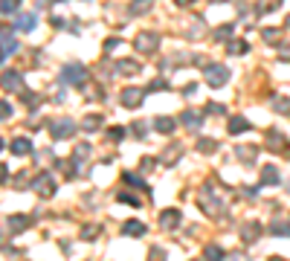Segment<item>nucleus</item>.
<instances>
[{"instance_id": "nucleus-1", "label": "nucleus", "mask_w": 290, "mask_h": 261, "mask_svg": "<svg viewBox=\"0 0 290 261\" xmlns=\"http://www.w3.org/2000/svg\"><path fill=\"white\" fill-rule=\"evenodd\" d=\"M215 195H218V186H215V183H203L200 192H197V203H200V209H203L209 218H218V215L224 212V200L215 197Z\"/></svg>"}, {"instance_id": "nucleus-2", "label": "nucleus", "mask_w": 290, "mask_h": 261, "mask_svg": "<svg viewBox=\"0 0 290 261\" xmlns=\"http://www.w3.org/2000/svg\"><path fill=\"white\" fill-rule=\"evenodd\" d=\"M133 47H136V52L151 55V52H157V47H160V35L157 32H139L133 38Z\"/></svg>"}, {"instance_id": "nucleus-3", "label": "nucleus", "mask_w": 290, "mask_h": 261, "mask_svg": "<svg viewBox=\"0 0 290 261\" xmlns=\"http://www.w3.org/2000/svg\"><path fill=\"white\" fill-rule=\"evenodd\" d=\"M61 81L64 84H76V87H81L84 81H87V70L81 64H67L64 70H61Z\"/></svg>"}, {"instance_id": "nucleus-4", "label": "nucleus", "mask_w": 290, "mask_h": 261, "mask_svg": "<svg viewBox=\"0 0 290 261\" xmlns=\"http://www.w3.org/2000/svg\"><path fill=\"white\" fill-rule=\"evenodd\" d=\"M203 73H206L209 87H221V84L229 81V70L224 64H209V67H203Z\"/></svg>"}, {"instance_id": "nucleus-5", "label": "nucleus", "mask_w": 290, "mask_h": 261, "mask_svg": "<svg viewBox=\"0 0 290 261\" xmlns=\"http://www.w3.org/2000/svg\"><path fill=\"white\" fill-rule=\"evenodd\" d=\"M32 186H35V192H38L41 197H53V195H55V189H58L50 171H41V174L35 177V183H32Z\"/></svg>"}, {"instance_id": "nucleus-6", "label": "nucleus", "mask_w": 290, "mask_h": 261, "mask_svg": "<svg viewBox=\"0 0 290 261\" xmlns=\"http://www.w3.org/2000/svg\"><path fill=\"white\" fill-rule=\"evenodd\" d=\"M0 87L9 90V93H21V90H24V76H21L18 70H6V73L0 76Z\"/></svg>"}, {"instance_id": "nucleus-7", "label": "nucleus", "mask_w": 290, "mask_h": 261, "mask_svg": "<svg viewBox=\"0 0 290 261\" xmlns=\"http://www.w3.org/2000/svg\"><path fill=\"white\" fill-rule=\"evenodd\" d=\"M142 99H145V90H142V87H125V90H122V96H119V102H122L125 107L133 110V107H139V104H142Z\"/></svg>"}, {"instance_id": "nucleus-8", "label": "nucleus", "mask_w": 290, "mask_h": 261, "mask_svg": "<svg viewBox=\"0 0 290 261\" xmlns=\"http://www.w3.org/2000/svg\"><path fill=\"white\" fill-rule=\"evenodd\" d=\"M50 128H53V136H55V139H70V136L76 133V122L64 116V119H55Z\"/></svg>"}, {"instance_id": "nucleus-9", "label": "nucleus", "mask_w": 290, "mask_h": 261, "mask_svg": "<svg viewBox=\"0 0 290 261\" xmlns=\"http://www.w3.org/2000/svg\"><path fill=\"white\" fill-rule=\"evenodd\" d=\"M15 50H18V41H15L12 29H9V26H0V52H3V55H12Z\"/></svg>"}, {"instance_id": "nucleus-10", "label": "nucleus", "mask_w": 290, "mask_h": 261, "mask_svg": "<svg viewBox=\"0 0 290 261\" xmlns=\"http://www.w3.org/2000/svg\"><path fill=\"white\" fill-rule=\"evenodd\" d=\"M267 148H270V151H288L290 142L282 130H270V133H267Z\"/></svg>"}, {"instance_id": "nucleus-11", "label": "nucleus", "mask_w": 290, "mask_h": 261, "mask_svg": "<svg viewBox=\"0 0 290 261\" xmlns=\"http://www.w3.org/2000/svg\"><path fill=\"white\" fill-rule=\"evenodd\" d=\"M180 218H183V215H180V209H165V212L160 215V227L162 229H177Z\"/></svg>"}, {"instance_id": "nucleus-12", "label": "nucleus", "mask_w": 290, "mask_h": 261, "mask_svg": "<svg viewBox=\"0 0 290 261\" xmlns=\"http://www.w3.org/2000/svg\"><path fill=\"white\" fill-rule=\"evenodd\" d=\"M35 12H24V15H18L15 18V29H21V32H32L35 29Z\"/></svg>"}, {"instance_id": "nucleus-13", "label": "nucleus", "mask_w": 290, "mask_h": 261, "mask_svg": "<svg viewBox=\"0 0 290 261\" xmlns=\"http://www.w3.org/2000/svg\"><path fill=\"white\" fill-rule=\"evenodd\" d=\"M258 238H261V227L258 224H244L241 227V241L244 244H256Z\"/></svg>"}, {"instance_id": "nucleus-14", "label": "nucleus", "mask_w": 290, "mask_h": 261, "mask_svg": "<svg viewBox=\"0 0 290 261\" xmlns=\"http://www.w3.org/2000/svg\"><path fill=\"white\" fill-rule=\"evenodd\" d=\"M29 224H32V218H26V215H12V218H9V229H12L15 235H18V232H26Z\"/></svg>"}, {"instance_id": "nucleus-15", "label": "nucleus", "mask_w": 290, "mask_h": 261, "mask_svg": "<svg viewBox=\"0 0 290 261\" xmlns=\"http://www.w3.org/2000/svg\"><path fill=\"white\" fill-rule=\"evenodd\" d=\"M142 67H139V61H133V58H122L119 64H116V73L119 76H136Z\"/></svg>"}, {"instance_id": "nucleus-16", "label": "nucleus", "mask_w": 290, "mask_h": 261, "mask_svg": "<svg viewBox=\"0 0 290 261\" xmlns=\"http://www.w3.org/2000/svg\"><path fill=\"white\" fill-rule=\"evenodd\" d=\"M180 122H183V125H186L189 130H197V128H200V122H203V116H200L197 110H183Z\"/></svg>"}, {"instance_id": "nucleus-17", "label": "nucleus", "mask_w": 290, "mask_h": 261, "mask_svg": "<svg viewBox=\"0 0 290 261\" xmlns=\"http://www.w3.org/2000/svg\"><path fill=\"white\" fill-rule=\"evenodd\" d=\"M151 6H154V0H131L128 3V15H145V12H151Z\"/></svg>"}, {"instance_id": "nucleus-18", "label": "nucleus", "mask_w": 290, "mask_h": 261, "mask_svg": "<svg viewBox=\"0 0 290 261\" xmlns=\"http://www.w3.org/2000/svg\"><path fill=\"white\" fill-rule=\"evenodd\" d=\"M279 168L276 165H267V168H261V183L264 186H279Z\"/></svg>"}, {"instance_id": "nucleus-19", "label": "nucleus", "mask_w": 290, "mask_h": 261, "mask_svg": "<svg viewBox=\"0 0 290 261\" xmlns=\"http://www.w3.org/2000/svg\"><path fill=\"white\" fill-rule=\"evenodd\" d=\"M226 130H229L232 136H238V133H244V130H250V122H247L244 116H232V119H229V125H226Z\"/></svg>"}, {"instance_id": "nucleus-20", "label": "nucleus", "mask_w": 290, "mask_h": 261, "mask_svg": "<svg viewBox=\"0 0 290 261\" xmlns=\"http://www.w3.org/2000/svg\"><path fill=\"white\" fill-rule=\"evenodd\" d=\"M9 148H12V154H29V151H32V142H29L26 136H18V139H12Z\"/></svg>"}, {"instance_id": "nucleus-21", "label": "nucleus", "mask_w": 290, "mask_h": 261, "mask_svg": "<svg viewBox=\"0 0 290 261\" xmlns=\"http://www.w3.org/2000/svg\"><path fill=\"white\" fill-rule=\"evenodd\" d=\"M102 122H105L102 113H90V116L81 119V130H96V128H102Z\"/></svg>"}, {"instance_id": "nucleus-22", "label": "nucleus", "mask_w": 290, "mask_h": 261, "mask_svg": "<svg viewBox=\"0 0 290 261\" xmlns=\"http://www.w3.org/2000/svg\"><path fill=\"white\" fill-rule=\"evenodd\" d=\"M122 232L131 235V238H142V235H145V224H139V221H128V224L122 227Z\"/></svg>"}, {"instance_id": "nucleus-23", "label": "nucleus", "mask_w": 290, "mask_h": 261, "mask_svg": "<svg viewBox=\"0 0 290 261\" xmlns=\"http://www.w3.org/2000/svg\"><path fill=\"white\" fill-rule=\"evenodd\" d=\"M226 253L221 250V247H215V244H209L206 250H203V261H224Z\"/></svg>"}, {"instance_id": "nucleus-24", "label": "nucleus", "mask_w": 290, "mask_h": 261, "mask_svg": "<svg viewBox=\"0 0 290 261\" xmlns=\"http://www.w3.org/2000/svg\"><path fill=\"white\" fill-rule=\"evenodd\" d=\"M154 128L160 130V133H171V130H174V119H171V116H157V119H154Z\"/></svg>"}, {"instance_id": "nucleus-25", "label": "nucleus", "mask_w": 290, "mask_h": 261, "mask_svg": "<svg viewBox=\"0 0 290 261\" xmlns=\"http://www.w3.org/2000/svg\"><path fill=\"white\" fill-rule=\"evenodd\" d=\"M250 44L247 41H229V55H247Z\"/></svg>"}, {"instance_id": "nucleus-26", "label": "nucleus", "mask_w": 290, "mask_h": 261, "mask_svg": "<svg viewBox=\"0 0 290 261\" xmlns=\"http://www.w3.org/2000/svg\"><path fill=\"white\" fill-rule=\"evenodd\" d=\"M215 148H218V142H215V139H209V136L197 139V151H203V154H212Z\"/></svg>"}, {"instance_id": "nucleus-27", "label": "nucleus", "mask_w": 290, "mask_h": 261, "mask_svg": "<svg viewBox=\"0 0 290 261\" xmlns=\"http://www.w3.org/2000/svg\"><path fill=\"white\" fill-rule=\"evenodd\" d=\"M122 183H128V186H133V189H145V180L142 177H136V174H122Z\"/></svg>"}, {"instance_id": "nucleus-28", "label": "nucleus", "mask_w": 290, "mask_h": 261, "mask_svg": "<svg viewBox=\"0 0 290 261\" xmlns=\"http://www.w3.org/2000/svg\"><path fill=\"white\" fill-rule=\"evenodd\" d=\"M18 9H21V0H0V15L18 12Z\"/></svg>"}, {"instance_id": "nucleus-29", "label": "nucleus", "mask_w": 290, "mask_h": 261, "mask_svg": "<svg viewBox=\"0 0 290 261\" xmlns=\"http://www.w3.org/2000/svg\"><path fill=\"white\" fill-rule=\"evenodd\" d=\"M90 151H93V148H90V145L84 142V145H79V148H76V154H73V160H76V163H81V160H87V157H90Z\"/></svg>"}, {"instance_id": "nucleus-30", "label": "nucleus", "mask_w": 290, "mask_h": 261, "mask_svg": "<svg viewBox=\"0 0 290 261\" xmlns=\"http://www.w3.org/2000/svg\"><path fill=\"white\" fill-rule=\"evenodd\" d=\"M273 107H276L279 113H290V99H282V96H276V99H273Z\"/></svg>"}, {"instance_id": "nucleus-31", "label": "nucleus", "mask_w": 290, "mask_h": 261, "mask_svg": "<svg viewBox=\"0 0 290 261\" xmlns=\"http://www.w3.org/2000/svg\"><path fill=\"white\" fill-rule=\"evenodd\" d=\"M270 232H273V235H279V238H288V235H290V224H273Z\"/></svg>"}, {"instance_id": "nucleus-32", "label": "nucleus", "mask_w": 290, "mask_h": 261, "mask_svg": "<svg viewBox=\"0 0 290 261\" xmlns=\"http://www.w3.org/2000/svg\"><path fill=\"white\" fill-rule=\"evenodd\" d=\"M235 154H238L244 163H253V157H256V148H250V145H247V148H238Z\"/></svg>"}, {"instance_id": "nucleus-33", "label": "nucleus", "mask_w": 290, "mask_h": 261, "mask_svg": "<svg viewBox=\"0 0 290 261\" xmlns=\"http://www.w3.org/2000/svg\"><path fill=\"white\" fill-rule=\"evenodd\" d=\"M119 203H128V206H139V197L131 195V192H119Z\"/></svg>"}, {"instance_id": "nucleus-34", "label": "nucleus", "mask_w": 290, "mask_h": 261, "mask_svg": "<svg viewBox=\"0 0 290 261\" xmlns=\"http://www.w3.org/2000/svg\"><path fill=\"white\" fill-rule=\"evenodd\" d=\"M229 38H232V26H221L215 32V41H229Z\"/></svg>"}, {"instance_id": "nucleus-35", "label": "nucleus", "mask_w": 290, "mask_h": 261, "mask_svg": "<svg viewBox=\"0 0 290 261\" xmlns=\"http://www.w3.org/2000/svg\"><path fill=\"white\" fill-rule=\"evenodd\" d=\"M125 133H128L125 128H110V130H107V136H110L113 142H119V139H125Z\"/></svg>"}, {"instance_id": "nucleus-36", "label": "nucleus", "mask_w": 290, "mask_h": 261, "mask_svg": "<svg viewBox=\"0 0 290 261\" xmlns=\"http://www.w3.org/2000/svg\"><path fill=\"white\" fill-rule=\"evenodd\" d=\"M264 41H279V38H282V29H264Z\"/></svg>"}, {"instance_id": "nucleus-37", "label": "nucleus", "mask_w": 290, "mask_h": 261, "mask_svg": "<svg viewBox=\"0 0 290 261\" xmlns=\"http://www.w3.org/2000/svg\"><path fill=\"white\" fill-rule=\"evenodd\" d=\"M206 113H226V107L218 104V102H209V104H206Z\"/></svg>"}, {"instance_id": "nucleus-38", "label": "nucleus", "mask_w": 290, "mask_h": 261, "mask_svg": "<svg viewBox=\"0 0 290 261\" xmlns=\"http://www.w3.org/2000/svg\"><path fill=\"white\" fill-rule=\"evenodd\" d=\"M165 87H168V81H165V78H154V81L148 84V90H165Z\"/></svg>"}, {"instance_id": "nucleus-39", "label": "nucleus", "mask_w": 290, "mask_h": 261, "mask_svg": "<svg viewBox=\"0 0 290 261\" xmlns=\"http://www.w3.org/2000/svg\"><path fill=\"white\" fill-rule=\"evenodd\" d=\"M12 116V104L9 102H0V119H9Z\"/></svg>"}, {"instance_id": "nucleus-40", "label": "nucleus", "mask_w": 290, "mask_h": 261, "mask_svg": "<svg viewBox=\"0 0 290 261\" xmlns=\"http://www.w3.org/2000/svg\"><path fill=\"white\" fill-rule=\"evenodd\" d=\"M148 261H165V253H162L160 247H154V250H151V256H148Z\"/></svg>"}, {"instance_id": "nucleus-41", "label": "nucleus", "mask_w": 290, "mask_h": 261, "mask_svg": "<svg viewBox=\"0 0 290 261\" xmlns=\"http://www.w3.org/2000/svg\"><path fill=\"white\" fill-rule=\"evenodd\" d=\"M116 47H119V38H107L105 41V52H113Z\"/></svg>"}, {"instance_id": "nucleus-42", "label": "nucleus", "mask_w": 290, "mask_h": 261, "mask_svg": "<svg viewBox=\"0 0 290 261\" xmlns=\"http://www.w3.org/2000/svg\"><path fill=\"white\" fill-rule=\"evenodd\" d=\"M81 235H84L87 241H93V238L99 235V227H84V232H81Z\"/></svg>"}, {"instance_id": "nucleus-43", "label": "nucleus", "mask_w": 290, "mask_h": 261, "mask_svg": "<svg viewBox=\"0 0 290 261\" xmlns=\"http://www.w3.org/2000/svg\"><path fill=\"white\" fill-rule=\"evenodd\" d=\"M133 133H136V136H139V139H142V136H145V122H136V125H133Z\"/></svg>"}, {"instance_id": "nucleus-44", "label": "nucleus", "mask_w": 290, "mask_h": 261, "mask_svg": "<svg viewBox=\"0 0 290 261\" xmlns=\"http://www.w3.org/2000/svg\"><path fill=\"white\" fill-rule=\"evenodd\" d=\"M279 55H282V61H290V47H282Z\"/></svg>"}, {"instance_id": "nucleus-45", "label": "nucleus", "mask_w": 290, "mask_h": 261, "mask_svg": "<svg viewBox=\"0 0 290 261\" xmlns=\"http://www.w3.org/2000/svg\"><path fill=\"white\" fill-rule=\"evenodd\" d=\"M6 177H9V168L0 163V183H6Z\"/></svg>"}, {"instance_id": "nucleus-46", "label": "nucleus", "mask_w": 290, "mask_h": 261, "mask_svg": "<svg viewBox=\"0 0 290 261\" xmlns=\"http://www.w3.org/2000/svg\"><path fill=\"white\" fill-rule=\"evenodd\" d=\"M24 99H26V104H38V102H41V99L32 96V93H24Z\"/></svg>"}, {"instance_id": "nucleus-47", "label": "nucleus", "mask_w": 290, "mask_h": 261, "mask_svg": "<svg viewBox=\"0 0 290 261\" xmlns=\"http://www.w3.org/2000/svg\"><path fill=\"white\" fill-rule=\"evenodd\" d=\"M183 93H186V96H194V93H197V84H189V87H186Z\"/></svg>"}, {"instance_id": "nucleus-48", "label": "nucleus", "mask_w": 290, "mask_h": 261, "mask_svg": "<svg viewBox=\"0 0 290 261\" xmlns=\"http://www.w3.org/2000/svg\"><path fill=\"white\" fill-rule=\"evenodd\" d=\"M154 165H157V163H154V157H145V163H142V168H154Z\"/></svg>"}, {"instance_id": "nucleus-49", "label": "nucleus", "mask_w": 290, "mask_h": 261, "mask_svg": "<svg viewBox=\"0 0 290 261\" xmlns=\"http://www.w3.org/2000/svg\"><path fill=\"white\" fill-rule=\"evenodd\" d=\"M229 261H250V259H247L244 253H235V256H232V259H229Z\"/></svg>"}, {"instance_id": "nucleus-50", "label": "nucleus", "mask_w": 290, "mask_h": 261, "mask_svg": "<svg viewBox=\"0 0 290 261\" xmlns=\"http://www.w3.org/2000/svg\"><path fill=\"white\" fill-rule=\"evenodd\" d=\"M189 3H194V0H177V6H189Z\"/></svg>"}, {"instance_id": "nucleus-51", "label": "nucleus", "mask_w": 290, "mask_h": 261, "mask_svg": "<svg viewBox=\"0 0 290 261\" xmlns=\"http://www.w3.org/2000/svg\"><path fill=\"white\" fill-rule=\"evenodd\" d=\"M0 151H3V139H0Z\"/></svg>"}]
</instances>
